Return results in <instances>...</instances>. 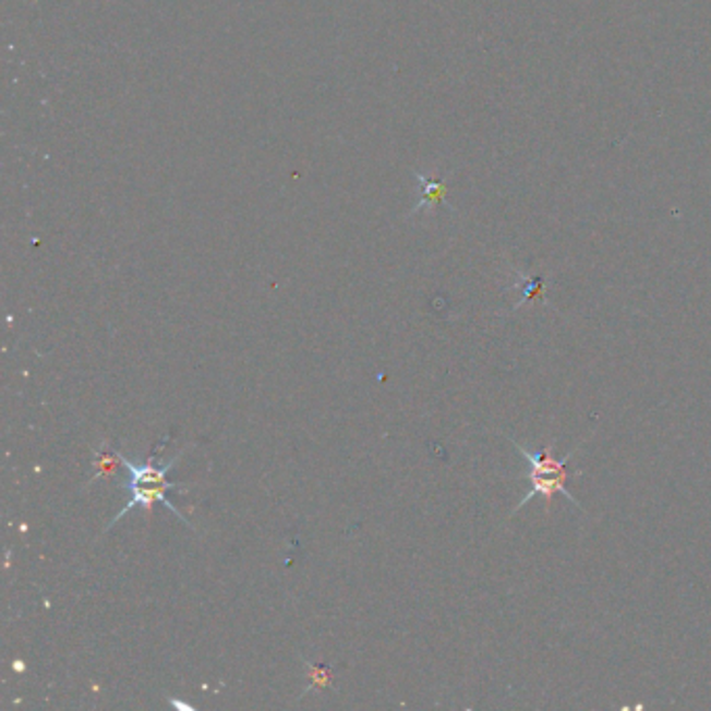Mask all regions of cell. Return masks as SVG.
<instances>
[{"instance_id":"6da1fadb","label":"cell","mask_w":711,"mask_h":711,"mask_svg":"<svg viewBox=\"0 0 711 711\" xmlns=\"http://www.w3.org/2000/svg\"><path fill=\"white\" fill-rule=\"evenodd\" d=\"M415 176H418V173H415ZM418 180L424 184V198H422V201H420V205L413 209V214L422 212L424 207H432V205H436V203L441 201V196H443V186H441V184L427 182L424 176H418Z\"/></svg>"}]
</instances>
